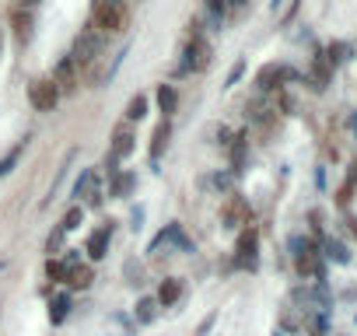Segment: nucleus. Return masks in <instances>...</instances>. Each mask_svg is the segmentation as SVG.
I'll return each instance as SVG.
<instances>
[{"instance_id": "nucleus-2", "label": "nucleus", "mask_w": 357, "mask_h": 336, "mask_svg": "<svg viewBox=\"0 0 357 336\" xmlns=\"http://www.w3.org/2000/svg\"><path fill=\"white\" fill-rule=\"evenodd\" d=\"M291 256H294V273L298 277H312V280H322L326 284V263H322L319 245H312L308 238L294 235L291 238Z\"/></svg>"}, {"instance_id": "nucleus-31", "label": "nucleus", "mask_w": 357, "mask_h": 336, "mask_svg": "<svg viewBox=\"0 0 357 336\" xmlns=\"http://www.w3.org/2000/svg\"><path fill=\"white\" fill-rule=\"evenodd\" d=\"M350 200H354V186H347V183H343V186H340V193H336V204H340V207H350Z\"/></svg>"}, {"instance_id": "nucleus-36", "label": "nucleus", "mask_w": 357, "mask_h": 336, "mask_svg": "<svg viewBox=\"0 0 357 336\" xmlns=\"http://www.w3.org/2000/svg\"><path fill=\"white\" fill-rule=\"evenodd\" d=\"M39 0H18V8H36Z\"/></svg>"}, {"instance_id": "nucleus-16", "label": "nucleus", "mask_w": 357, "mask_h": 336, "mask_svg": "<svg viewBox=\"0 0 357 336\" xmlns=\"http://www.w3.org/2000/svg\"><path fill=\"white\" fill-rule=\"evenodd\" d=\"M91 280H95V270H91V263H70V270H67V287L70 291H88L91 287Z\"/></svg>"}, {"instance_id": "nucleus-19", "label": "nucleus", "mask_w": 357, "mask_h": 336, "mask_svg": "<svg viewBox=\"0 0 357 336\" xmlns=\"http://www.w3.org/2000/svg\"><path fill=\"white\" fill-rule=\"evenodd\" d=\"M158 305L161 308H172L178 298H183V280H178V277H168V280H161V287H158Z\"/></svg>"}, {"instance_id": "nucleus-4", "label": "nucleus", "mask_w": 357, "mask_h": 336, "mask_svg": "<svg viewBox=\"0 0 357 336\" xmlns=\"http://www.w3.org/2000/svg\"><path fill=\"white\" fill-rule=\"evenodd\" d=\"M137 151V133H133V126L130 123H119L116 130H112V137H109V154H105V172L112 176L116 168H119V161H126L130 154Z\"/></svg>"}, {"instance_id": "nucleus-3", "label": "nucleus", "mask_w": 357, "mask_h": 336, "mask_svg": "<svg viewBox=\"0 0 357 336\" xmlns=\"http://www.w3.org/2000/svg\"><path fill=\"white\" fill-rule=\"evenodd\" d=\"M102 49H105V36L88 22L81 32H77V39H74V63L81 67V70H88V67H95L98 63V56H102Z\"/></svg>"}, {"instance_id": "nucleus-33", "label": "nucleus", "mask_w": 357, "mask_h": 336, "mask_svg": "<svg viewBox=\"0 0 357 336\" xmlns=\"http://www.w3.org/2000/svg\"><path fill=\"white\" fill-rule=\"evenodd\" d=\"M228 4V15H242V8L249 4V0H225Z\"/></svg>"}, {"instance_id": "nucleus-13", "label": "nucleus", "mask_w": 357, "mask_h": 336, "mask_svg": "<svg viewBox=\"0 0 357 336\" xmlns=\"http://www.w3.org/2000/svg\"><path fill=\"white\" fill-rule=\"evenodd\" d=\"M74 197H77V204L84 200L88 207H98V204H102V190H98V176L91 172V168H88V172H81V179L74 183Z\"/></svg>"}, {"instance_id": "nucleus-10", "label": "nucleus", "mask_w": 357, "mask_h": 336, "mask_svg": "<svg viewBox=\"0 0 357 336\" xmlns=\"http://www.w3.org/2000/svg\"><path fill=\"white\" fill-rule=\"evenodd\" d=\"M168 245H178V249H193V242L186 238L183 224H168L165 231H158V235H154V242L147 245V252L154 256V252H161V249H168Z\"/></svg>"}, {"instance_id": "nucleus-5", "label": "nucleus", "mask_w": 357, "mask_h": 336, "mask_svg": "<svg viewBox=\"0 0 357 336\" xmlns=\"http://www.w3.org/2000/svg\"><path fill=\"white\" fill-rule=\"evenodd\" d=\"M211 60H214V46L207 43V36L204 32H190V43H186V49H183V74H200V70H207L211 67Z\"/></svg>"}, {"instance_id": "nucleus-8", "label": "nucleus", "mask_w": 357, "mask_h": 336, "mask_svg": "<svg viewBox=\"0 0 357 336\" xmlns=\"http://www.w3.org/2000/svg\"><path fill=\"white\" fill-rule=\"evenodd\" d=\"M298 77L294 67H284V63H266L259 74H256V88L259 91H280L284 84H291Z\"/></svg>"}, {"instance_id": "nucleus-15", "label": "nucleus", "mask_w": 357, "mask_h": 336, "mask_svg": "<svg viewBox=\"0 0 357 336\" xmlns=\"http://www.w3.org/2000/svg\"><path fill=\"white\" fill-rule=\"evenodd\" d=\"M11 25H15V39H18V46H29L32 43V29H36V18H32V11L29 8H15V15H11Z\"/></svg>"}, {"instance_id": "nucleus-22", "label": "nucleus", "mask_w": 357, "mask_h": 336, "mask_svg": "<svg viewBox=\"0 0 357 336\" xmlns=\"http://www.w3.org/2000/svg\"><path fill=\"white\" fill-rule=\"evenodd\" d=\"M228 158H231V168L235 172H242V165H245V154H249V137L245 133H238V137H231L228 144Z\"/></svg>"}, {"instance_id": "nucleus-23", "label": "nucleus", "mask_w": 357, "mask_h": 336, "mask_svg": "<svg viewBox=\"0 0 357 336\" xmlns=\"http://www.w3.org/2000/svg\"><path fill=\"white\" fill-rule=\"evenodd\" d=\"M200 18H207L211 29H221L228 22V4H225V0H204V15Z\"/></svg>"}, {"instance_id": "nucleus-20", "label": "nucleus", "mask_w": 357, "mask_h": 336, "mask_svg": "<svg viewBox=\"0 0 357 336\" xmlns=\"http://www.w3.org/2000/svg\"><path fill=\"white\" fill-rule=\"evenodd\" d=\"M70 308H74V298L63 291V294H53L50 298V322L53 326H63L67 322V315H70Z\"/></svg>"}, {"instance_id": "nucleus-25", "label": "nucleus", "mask_w": 357, "mask_h": 336, "mask_svg": "<svg viewBox=\"0 0 357 336\" xmlns=\"http://www.w3.org/2000/svg\"><path fill=\"white\" fill-rule=\"evenodd\" d=\"M322 249H326V256H329L333 263H350V249H347L340 238H326Z\"/></svg>"}, {"instance_id": "nucleus-11", "label": "nucleus", "mask_w": 357, "mask_h": 336, "mask_svg": "<svg viewBox=\"0 0 357 336\" xmlns=\"http://www.w3.org/2000/svg\"><path fill=\"white\" fill-rule=\"evenodd\" d=\"M333 70H336V67L326 60V53H315V56H312V67H308V77H305L308 88H312V91H326L329 81H333Z\"/></svg>"}, {"instance_id": "nucleus-30", "label": "nucleus", "mask_w": 357, "mask_h": 336, "mask_svg": "<svg viewBox=\"0 0 357 336\" xmlns=\"http://www.w3.org/2000/svg\"><path fill=\"white\" fill-rule=\"evenodd\" d=\"M63 235H67V231H63V228L56 224V231H53V235L46 238V252H50V256H56V252H60V245H63Z\"/></svg>"}, {"instance_id": "nucleus-18", "label": "nucleus", "mask_w": 357, "mask_h": 336, "mask_svg": "<svg viewBox=\"0 0 357 336\" xmlns=\"http://www.w3.org/2000/svg\"><path fill=\"white\" fill-rule=\"evenodd\" d=\"M225 224H228V228L249 224V204H245L242 197H231V200L225 204Z\"/></svg>"}, {"instance_id": "nucleus-28", "label": "nucleus", "mask_w": 357, "mask_h": 336, "mask_svg": "<svg viewBox=\"0 0 357 336\" xmlns=\"http://www.w3.org/2000/svg\"><path fill=\"white\" fill-rule=\"evenodd\" d=\"M322 53H326V60H329L333 67H340L343 60H350V46H347V43H333V46L322 49Z\"/></svg>"}, {"instance_id": "nucleus-1", "label": "nucleus", "mask_w": 357, "mask_h": 336, "mask_svg": "<svg viewBox=\"0 0 357 336\" xmlns=\"http://www.w3.org/2000/svg\"><path fill=\"white\" fill-rule=\"evenodd\" d=\"M91 25L102 36H123L130 29V4L126 0H95L91 4Z\"/></svg>"}, {"instance_id": "nucleus-17", "label": "nucleus", "mask_w": 357, "mask_h": 336, "mask_svg": "<svg viewBox=\"0 0 357 336\" xmlns=\"http://www.w3.org/2000/svg\"><path fill=\"white\" fill-rule=\"evenodd\" d=\"M168 140H172V123H168V119H161V123L154 126V133H151V165H158V161H161V154H165Z\"/></svg>"}, {"instance_id": "nucleus-9", "label": "nucleus", "mask_w": 357, "mask_h": 336, "mask_svg": "<svg viewBox=\"0 0 357 336\" xmlns=\"http://www.w3.org/2000/svg\"><path fill=\"white\" fill-rule=\"evenodd\" d=\"M53 84L60 88V95H70V91H77L81 88V67L74 63V56H63L56 67H53Z\"/></svg>"}, {"instance_id": "nucleus-38", "label": "nucleus", "mask_w": 357, "mask_h": 336, "mask_svg": "<svg viewBox=\"0 0 357 336\" xmlns=\"http://www.w3.org/2000/svg\"><path fill=\"white\" fill-rule=\"evenodd\" d=\"M0 53H4V29H0Z\"/></svg>"}, {"instance_id": "nucleus-14", "label": "nucleus", "mask_w": 357, "mask_h": 336, "mask_svg": "<svg viewBox=\"0 0 357 336\" xmlns=\"http://www.w3.org/2000/svg\"><path fill=\"white\" fill-rule=\"evenodd\" d=\"M133 190H137V172H123V168H116V172L109 176V197L112 200H126Z\"/></svg>"}, {"instance_id": "nucleus-32", "label": "nucleus", "mask_w": 357, "mask_h": 336, "mask_svg": "<svg viewBox=\"0 0 357 336\" xmlns=\"http://www.w3.org/2000/svg\"><path fill=\"white\" fill-rule=\"evenodd\" d=\"M15 161H18V151H11V154H8L4 161H0V176H8V172H11V165H15Z\"/></svg>"}, {"instance_id": "nucleus-29", "label": "nucleus", "mask_w": 357, "mask_h": 336, "mask_svg": "<svg viewBox=\"0 0 357 336\" xmlns=\"http://www.w3.org/2000/svg\"><path fill=\"white\" fill-rule=\"evenodd\" d=\"M308 329H312V336H329V319H326V312H319V315H312V322H308Z\"/></svg>"}, {"instance_id": "nucleus-34", "label": "nucleus", "mask_w": 357, "mask_h": 336, "mask_svg": "<svg viewBox=\"0 0 357 336\" xmlns=\"http://www.w3.org/2000/svg\"><path fill=\"white\" fill-rule=\"evenodd\" d=\"M242 70H245V63H235V70H231V74H228V84H235V81H238V77H242Z\"/></svg>"}, {"instance_id": "nucleus-27", "label": "nucleus", "mask_w": 357, "mask_h": 336, "mask_svg": "<svg viewBox=\"0 0 357 336\" xmlns=\"http://www.w3.org/2000/svg\"><path fill=\"white\" fill-rule=\"evenodd\" d=\"M77 224H84V204H74V207L63 214V221H60V228H63V231H74Z\"/></svg>"}, {"instance_id": "nucleus-26", "label": "nucleus", "mask_w": 357, "mask_h": 336, "mask_svg": "<svg viewBox=\"0 0 357 336\" xmlns=\"http://www.w3.org/2000/svg\"><path fill=\"white\" fill-rule=\"evenodd\" d=\"M144 116H147V95H133V98L126 102V123L144 119Z\"/></svg>"}, {"instance_id": "nucleus-6", "label": "nucleus", "mask_w": 357, "mask_h": 336, "mask_svg": "<svg viewBox=\"0 0 357 336\" xmlns=\"http://www.w3.org/2000/svg\"><path fill=\"white\" fill-rule=\"evenodd\" d=\"M235 270H256L259 266V231L256 228H242L238 242H235V259H231Z\"/></svg>"}, {"instance_id": "nucleus-39", "label": "nucleus", "mask_w": 357, "mask_h": 336, "mask_svg": "<svg viewBox=\"0 0 357 336\" xmlns=\"http://www.w3.org/2000/svg\"><path fill=\"white\" fill-rule=\"evenodd\" d=\"M126 4H140V0H126Z\"/></svg>"}, {"instance_id": "nucleus-37", "label": "nucleus", "mask_w": 357, "mask_h": 336, "mask_svg": "<svg viewBox=\"0 0 357 336\" xmlns=\"http://www.w3.org/2000/svg\"><path fill=\"white\" fill-rule=\"evenodd\" d=\"M347 224H350V231H354V235H357V217H350V221H347Z\"/></svg>"}, {"instance_id": "nucleus-7", "label": "nucleus", "mask_w": 357, "mask_h": 336, "mask_svg": "<svg viewBox=\"0 0 357 336\" xmlns=\"http://www.w3.org/2000/svg\"><path fill=\"white\" fill-rule=\"evenodd\" d=\"M29 102L36 112H53L56 102H60V88L53 84V77H36L29 84Z\"/></svg>"}, {"instance_id": "nucleus-21", "label": "nucleus", "mask_w": 357, "mask_h": 336, "mask_svg": "<svg viewBox=\"0 0 357 336\" xmlns=\"http://www.w3.org/2000/svg\"><path fill=\"white\" fill-rule=\"evenodd\" d=\"M158 312H161V305H158V298H151V294H144V298H137V308H133V319H137L140 326H151V322L158 319Z\"/></svg>"}, {"instance_id": "nucleus-24", "label": "nucleus", "mask_w": 357, "mask_h": 336, "mask_svg": "<svg viewBox=\"0 0 357 336\" xmlns=\"http://www.w3.org/2000/svg\"><path fill=\"white\" fill-rule=\"evenodd\" d=\"M158 109L165 112V119L175 116V109H178V88L175 84H158Z\"/></svg>"}, {"instance_id": "nucleus-35", "label": "nucleus", "mask_w": 357, "mask_h": 336, "mask_svg": "<svg viewBox=\"0 0 357 336\" xmlns=\"http://www.w3.org/2000/svg\"><path fill=\"white\" fill-rule=\"evenodd\" d=\"M347 186H357V161L350 165V176H347Z\"/></svg>"}, {"instance_id": "nucleus-12", "label": "nucleus", "mask_w": 357, "mask_h": 336, "mask_svg": "<svg viewBox=\"0 0 357 336\" xmlns=\"http://www.w3.org/2000/svg\"><path fill=\"white\" fill-rule=\"evenodd\" d=\"M109 242H112V221H105L102 228H95V231L88 235V242H84L88 259H91V263L105 259V256H109Z\"/></svg>"}]
</instances>
